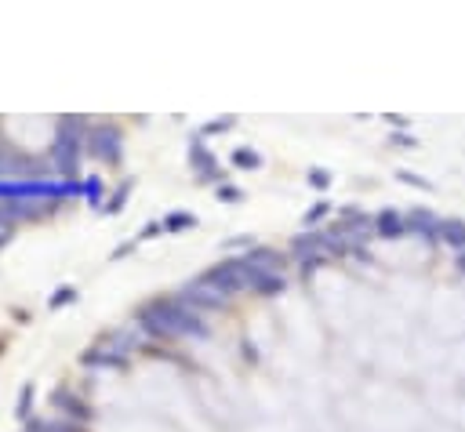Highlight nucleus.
<instances>
[{
	"label": "nucleus",
	"mask_w": 465,
	"mask_h": 432,
	"mask_svg": "<svg viewBox=\"0 0 465 432\" xmlns=\"http://www.w3.org/2000/svg\"><path fill=\"white\" fill-rule=\"evenodd\" d=\"M375 226H378V233H382V236H386V240H400V236H404V233H407V222H404V218H400L396 211H382V215H378V222H375Z\"/></svg>",
	"instance_id": "2"
},
{
	"label": "nucleus",
	"mask_w": 465,
	"mask_h": 432,
	"mask_svg": "<svg viewBox=\"0 0 465 432\" xmlns=\"http://www.w3.org/2000/svg\"><path fill=\"white\" fill-rule=\"evenodd\" d=\"M440 240H443V244H451V247H458V251L465 254V222H458V218H443Z\"/></svg>",
	"instance_id": "3"
},
{
	"label": "nucleus",
	"mask_w": 465,
	"mask_h": 432,
	"mask_svg": "<svg viewBox=\"0 0 465 432\" xmlns=\"http://www.w3.org/2000/svg\"><path fill=\"white\" fill-rule=\"evenodd\" d=\"M327 207H331V203H316V207H313V211H309V222H316L320 215H327Z\"/></svg>",
	"instance_id": "9"
},
{
	"label": "nucleus",
	"mask_w": 465,
	"mask_h": 432,
	"mask_svg": "<svg viewBox=\"0 0 465 432\" xmlns=\"http://www.w3.org/2000/svg\"><path fill=\"white\" fill-rule=\"evenodd\" d=\"M396 178L404 182V185H414V189H422V193H432V189H437V185H432L429 178H422V174H411V171H396Z\"/></svg>",
	"instance_id": "4"
},
{
	"label": "nucleus",
	"mask_w": 465,
	"mask_h": 432,
	"mask_svg": "<svg viewBox=\"0 0 465 432\" xmlns=\"http://www.w3.org/2000/svg\"><path fill=\"white\" fill-rule=\"evenodd\" d=\"M404 222H407V233H411V236L440 240V226H443V218H437L432 211H425V207H414V211H411Z\"/></svg>",
	"instance_id": "1"
},
{
	"label": "nucleus",
	"mask_w": 465,
	"mask_h": 432,
	"mask_svg": "<svg viewBox=\"0 0 465 432\" xmlns=\"http://www.w3.org/2000/svg\"><path fill=\"white\" fill-rule=\"evenodd\" d=\"M458 265H462V269H465V254H458Z\"/></svg>",
	"instance_id": "11"
},
{
	"label": "nucleus",
	"mask_w": 465,
	"mask_h": 432,
	"mask_svg": "<svg viewBox=\"0 0 465 432\" xmlns=\"http://www.w3.org/2000/svg\"><path fill=\"white\" fill-rule=\"evenodd\" d=\"M233 160H236L240 167H259V156H254V153H236Z\"/></svg>",
	"instance_id": "6"
},
{
	"label": "nucleus",
	"mask_w": 465,
	"mask_h": 432,
	"mask_svg": "<svg viewBox=\"0 0 465 432\" xmlns=\"http://www.w3.org/2000/svg\"><path fill=\"white\" fill-rule=\"evenodd\" d=\"M309 182H313V185H327L331 178H327V171H313V174H309Z\"/></svg>",
	"instance_id": "8"
},
{
	"label": "nucleus",
	"mask_w": 465,
	"mask_h": 432,
	"mask_svg": "<svg viewBox=\"0 0 465 432\" xmlns=\"http://www.w3.org/2000/svg\"><path fill=\"white\" fill-rule=\"evenodd\" d=\"M254 287H259L262 294H272V291H280L284 280L280 276H254Z\"/></svg>",
	"instance_id": "5"
},
{
	"label": "nucleus",
	"mask_w": 465,
	"mask_h": 432,
	"mask_svg": "<svg viewBox=\"0 0 465 432\" xmlns=\"http://www.w3.org/2000/svg\"><path fill=\"white\" fill-rule=\"evenodd\" d=\"M393 146H404V149H414V146H418V142H414V135H393Z\"/></svg>",
	"instance_id": "7"
},
{
	"label": "nucleus",
	"mask_w": 465,
	"mask_h": 432,
	"mask_svg": "<svg viewBox=\"0 0 465 432\" xmlns=\"http://www.w3.org/2000/svg\"><path fill=\"white\" fill-rule=\"evenodd\" d=\"M386 120H389V124H393V127H407V124H411V120H407V117H396V113H389V117H386Z\"/></svg>",
	"instance_id": "10"
}]
</instances>
